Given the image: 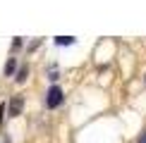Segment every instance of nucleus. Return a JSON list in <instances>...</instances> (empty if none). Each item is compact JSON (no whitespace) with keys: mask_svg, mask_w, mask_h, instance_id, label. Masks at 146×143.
<instances>
[{"mask_svg":"<svg viewBox=\"0 0 146 143\" xmlns=\"http://www.w3.org/2000/svg\"><path fill=\"white\" fill-rule=\"evenodd\" d=\"M62 100H65V93H62V88H60V86H50V88H48V93H46V105L50 107V110H53V107H58Z\"/></svg>","mask_w":146,"mask_h":143,"instance_id":"nucleus-1","label":"nucleus"},{"mask_svg":"<svg viewBox=\"0 0 146 143\" xmlns=\"http://www.w3.org/2000/svg\"><path fill=\"white\" fill-rule=\"evenodd\" d=\"M137 143H146V131H144L141 136H139V141H137Z\"/></svg>","mask_w":146,"mask_h":143,"instance_id":"nucleus-6","label":"nucleus"},{"mask_svg":"<svg viewBox=\"0 0 146 143\" xmlns=\"http://www.w3.org/2000/svg\"><path fill=\"white\" fill-rule=\"evenodd\" d=\"M15 69H17V60H15V57H10V60H7V64H5V74L12 76V74H15Z\"/></svg>","mask_w":146,"mask_h":143,"instance_id":"nucleus-3","label":"nucleus"},{"mask_svg":"<svg viewBox=\"0 0 146 143\" xmlns=\"http://www.w3.org/2000/svg\"><path fill=\"white\" fill-rule=\"evenodd\" d=\"M55 43L58 45H72V43H74V36H58Z\"/></svg>","mask_w":146,"mask_h":143,"instance_id":"nucleus-5","label":"nucleus"},{"mask_svg":"<svg viewBox=\"0 0 146 143\" xmlns=\"http://www.w3.org/2000/svg\"><path fill=\"white\" fill-rule=\"evenodd\" d=\"M27 76H29V67H19V72H17L15 79H17V83H24V81H27Z\"/></svg>","mask_w":146,"mask_h":143,"instance_id":"nucleus-4","label":"nucleus"},{"mask_svg":"<svg viewBox=\"0 0 146 143\" xmlns=\"http://www.w3.org/2000/svg\"><path fill=\"white\" fill-rule=\"evenodd\" d=\"M22 105H24V98L22 95H15V98L10 100V107H7L10 117H19L22 115Z\"/></svg>","mask_w":146,"mask_h":143,"instance_id":"nucleus-2","label":"nucleus"}]
</instances>
